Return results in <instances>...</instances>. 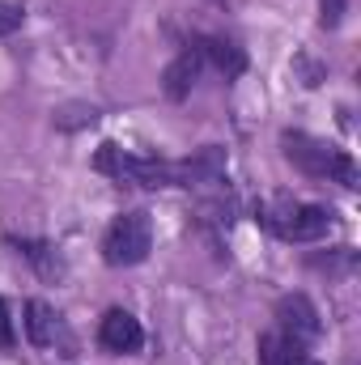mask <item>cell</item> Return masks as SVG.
Segmentation results:
<instances>
[{"mask_svg":"<svg viewBox=\"0 0 361 365\" xmlns=\"http://www.w3.org/2000/svg\"><path fill=\"white\" fill-rule=\"evenodd\" d=\"M93 166L102 175L119 182H136V187H204V182H221L225 175V149L204 145L200 153L166 162V158H141V153H123L119 145H98Z\"/></svg>","mask_w":361,"mask_h":365,"instance_id":"1","label":"cell"},{"mask_svg":"<svg viewBox=\"0 0 361 365\" xmlns=\"http://www.w3.org/2000/svg\"><path fill=\"white\" fill-rule=\"evenodd\" d=\"M280 145H285V158H289L302 175H310V179L340 182V187H349V191L361 182L357 162H353L345 149H336V145H327V140H319V136L285 132V136H280Z\"/></svg>","mask_w":361,"mask_h":365,"instance_id":"2","label":"cell"},{"mask_svg":"<svg viewBox=\"0 0 361 365\" xmlns=\"http://www.w3.org/2000/svg\"><path fill=\"white\" fill-rule=\"evenodd\" d=\"M255 221L272 230L280 242H319L332 234L336 217L323 204H298V200H272L255 208Z\"/></svg>","mask_w":361,"mask_h":365,"instance_id":"3","label":"cell"},{"mask_svg":"<svg viewBox=\"0 0 361 365\" xmlns=\"http://www.w3.org/2000/svg\"><path fill=\"white\" fill-rule=\"evenodd\" d=\"M149 251H153V221H149V212H141V208L119 212L111 221L106 238H102V259L111 268H136V264L149 259Z\"/></svg>","mask_w":361,"mask_h":365,"instance_id":"4","label":"cell"},{"mask_svg":"<svg viewBox=\"0 0 361 365\" xmlns=\"http://www.w3.org/2000/svg\"><path fill=\"white\" fill-rule=\"evenodd\" d=\"M276 319H280V336L293 340L298 349H310L323 331V319H319V310L306 293H285L276 302Z\"/></svg>","mask_w":361,"mask_h":365,"instance_id":"5","label":"cell"},{"mask_svg":"<svg viewBox=\"0 0 361 365\" xmlns=\"http://www.w3.org/2000/svg\"><path fill=\"white\" fill-rule=\"evenodd\" d=\"M98 344H102L106 353H115V357L141 353V344H145V327H141L136 314H128V310L115 306V310H106L102 323H98Z\"/></svg>","mask_w":361,"mask_h":365,"instance_id":"6","label":"cell"},{"mask_svg":"<svg viewBox=\"0 0 361 365\" xmlns=\"http://www.w3.org/2000/svg\"><path fill=\"white\" fill-rule=\"evenodd\" d=\"M187 47H191L204 64H213L217 73H225V77H243V68H247L243 47L230 43V38H221V34H191Z\"/></svg>","mask_w":361,"mask_h":365,"instance_id":"7","label":"cell"},{"mask_svg":"<svg viewBox=\"0 0 361 365\" xmlns=\"http://www.w3.org/2000/svg\"><path fill=\"white\" fill-rule=\"evenodd\" d=\"M200 56L191 51V47H183L179 56L166 64V73H162V90H166V98H175V102H183L187 93H191V86H195V77H200Z\"/></svg>","mask_w":361,"mask_h":365,"instance_id":"8","label":"cell"},{"mask_svg":"<svg viewBox=\"0 0 361 365\" xmlns=\"http://www.w3.org/2000/svg\"><path fill=\"white\" fill-rule=\"evenodd\" d=\"M26 331H30V344L51 349V344L60 340V314H56L47 302L30 297V302H26Z\"/></svg>","mask_w":361,"mask_h":365,"instance_id":"9","label":"cell"},{"mask_svg":"<svg viewBox=\"0 0 361 365\" xmlns=\"http://www.w3.org/2000/svg\"><path fill=\"white\" fill-rule=\"evenodd\" d=\"M9 247L17 251V255H26L34 268L43 276H60V255H56V247L51 242H43V238H17V234H9Z\"/></svg>","mask_w":361,"mask_h":365,"instance_id":"10","label":"cell"},{"mask_svg":"<svg viewBox=\"0 0 361 365\" xmlns=\"http://www.w3.org/2000/svg\"><path fill=\"white\" fill-rule=\"evenodd\" d=\"M26 26V4L21 0H0V38L17 34Z\"/></svg>","mask_w":361,"mask_h":365,"instance_id":"11","label":"cell"},{"mask_svg":"<svg viewBox=\"0 0 361 365\" xmlns=\"http://www.w3.org/2000/svg\"><path fill=\"white\" fill-rule=\"evenodd\" d=\"M93 119H98L93 106H64V110L56 115V128H60V132H73V128H90Z\"/></svg>","mask_w":361,"mask_h":365,"instance_id":"12","label":"cell"},{"mask_svg":"<svg viewBox=\"0 0 361 365\" xmlns=\"http://www.w3.org/2000/svg\"><path fill=\"white\" fill-rule=\"evenodd\" d=\"M310 264H315V268H323V272H340V268H353V264H357V251H353V247H336L327 259H323V255H315Z\"/></svg>","mask_w":361,"mask_h":365,"instance_id":"13","label":"cell"},{"mask_svg":"<svg viewBox=\"0 0 361 365\" xmlns=\"http://www.w3.org/2000/svg\"><path fill=\"white\" fill-rule=\"evenodd\" d=\"M17 336H13V314H9V302L0 297V349H13Z\"/></svg>","mask_w":361,"mask_h":365,"instance_id":"14","label":"cell"},{"mask_svg":"<svg viewBox=\"0 0 361 365\" xmlns=\"http://www.w3.org/2000/svg\"><path fill=\"white\" fill-rule=\"evenodd\" d=\"M340 13H345V0H323V26H340Z\"/></svg>","mask_w":361,"mask_h":365,"instance_id":"15","label":"cell"},{"mask_svg":"<svg viewBox=\"0 0 361 365\" xmlns=\"http://www.w3.org/2000/svg\"><path fill=\"white\" fill-rule=\"evenodd\" d=\"M298 365H319V361H310V357H302V361H298Z\"/></svg>","mask_w":361,"mask_h":365,"instance_id":"16","label":"cell"}]
</instances>
